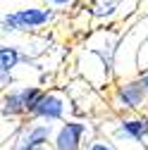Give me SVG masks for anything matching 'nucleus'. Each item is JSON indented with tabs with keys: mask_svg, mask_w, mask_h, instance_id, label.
<instances>
[{
	"mask_svg": "<svg viewBox=\"0 0 148 150\" xmlns=\"http://www.w3.org/2000/svg\"><path fill=\"white\" fill-rule=\"evenodd\" d=\"M107 103L115 115H132L143 112L148 115V91L139 74L134 76H115L107 86Z\"/></svg>",
	"mask_w": 148,
	"mask_h": 150,
	"instance_id": "f03ea898",
	"label": "nucleus"
},
{
	"mask_svg": "<svg viewBox=\"0 0 148 150\" xmlns=\"http://www.w3.org/2000/svg\"><path fill=\"white\" fill-rule=\"evenodd\" d=\"M50 136H53V124L24 119L17 124L5 150H46L50 148Z\"/></svg>",
	"mask_w": 148,
	"mask_h": 150,
	"instance_id": "423d86ee",
	"label": "nucleus"
},
{
	"mask_svg": "<svg viewBox=\"0 0 148 150\" xmlns=\"http://www.w3.org/2000/svg\"><path fill=\"white\" fill-rule=\"evenodd\" d=\"M58 19H60V14L41 3H22L0 14V31L10 33V36L12 33L33 36V33H41V31H48L50 26H55Z\"/></svg>",
	"mask_w": 148,
	"mask_h": 150,
	"instance_id": "f257e3e1",
	"label": "nucleus"
},
{
	"mask_svg": "<svg viewBox=\"0 0 148 150\" xmlns=\"http://www.w3.org/2000/svg\"><path fill=\"white\" fill-rule=\"evenodd\" d=\"M139 79L143 81V86H146V91H148V64H146V67L139 71Z\"/></svg>",
	"mask_w": 148,
	"mask_h": 150,
	"instance_id": "ddd939ff",
	"label": "nucleus"
},
{
	"mask_svg": "<svg viewBox=\"0 0 148 150\" xmlns=\"http://www.w3.org/2000/svg\"><path fill=\"white\" fill-rule=\"evenodd\" d=\"M17 124H19V122H7L3 115H0V148H5V145H7V141L12 138Z\"/></svg>",
	"mask_w": 148,
	"mask_h": 150,
	"instance_id": "9b49d317",
	"label": "nucleus"
},
{
	"mask_svg": "<svg viewBox=\"0 0 148 150\" xmlns=\"http://www.w3.org/2000/svg\"><path fill=\"white\" fill-rule=\"evenodd\" d=\"M148 117V115H146ZM143 150H148V131H146V138H143Z\"/></svg>",
	"mask_w": 148,
	"mask_h": 150,
	"instance_id": "4468645a",
	"label": "nucleus"
},
{
	"mask_svg": "<svg viewBox=\"0 0 148 150\" xmlns=\"http://www.w3.org/2000/svg\"><path fill=\"white\" fill-rule=\"evenodd\" d=\"M43 86L33 83V81H24V83H12L7 88L0 91V115L7 122H24L29 119V112L36 103V98L41 96Z\"/></svg>",
	"mask_w": 148,
	"mask_h": 150,
	"instance_id": "7ed1b4c3",
	"label": "nucleus"
},
{
	"mask_svg": "<svg viewBox=\"0 0 148 150\" xmlns=\"http://www.w3.org/2000/svg\"><path fill=\"white\" fill-rule=\"evenodd\" d=\"M148 131V117L143 112H132V115H115L112 117V129L107 131V138L115 143H132L143 148V138Z\"/></svg>",
	"mask_w": 148,
	"mask_h": 150,
	"instance_id": "0eeeda50",
	"label": "nucleus"
},
{
	"mask_svg": "<svg viewBox=\"0 0 148 150\" xmlns=\"http://www.w3.org/2000/svg\"><path fill=\"white\" fill-rule=\"evenodd\" d=\"M36 3H41L50 10H55L58 14H65V12H77L86 5V0H36Z\"/></svg>",
	"mask_w": 148,
	"mask_h": 150,
	"instance_id": "1a4fd4ad",
	"label": "nucleus"
},
{
	"mask_svg": "<svg viewBox=\"0 0 148 150\" xmlns=\"http://www.w3.org/2000/svg\"><path fill=\"white\" fill-rule=\"evenodd\" d=\"M46 150H50V148H46Z\"/></svg>",
	"mask_w": 148,
	"mask_h": 150,
	"instance_id": "a211bd4d",
	"label": "nucleus"
},
{
	"mask_svg": "<svg viewBox=\"0 0 148 150\" xmlns=\"http://www.w3.org/2000/svg\"><path fill=\"white\" fill-rule=\"evenodd\" d=\"M0 150H5V148H0Z\"/></svg>",
	"mask_w": 148,
	"mask_h": 150,
	"instance_id": "f3484780",
	"label": "nucleus"
},
{
	"mask_svg": "<svg viewBox=\"0 0 148 150\" xmlns=\"http://www.w3.org/2000/svg\"><path fill=\"white\" fill-rule=\"evenodd\" d=\"M141 45H148V36H146V38H143V43H141Z\"/></svg>",
	"mask_w": 148,
	"mask_h": 150,
	"instance_id": "2eb2a0df",
	"label": "nucleus"
},
{
	"mask_svg": "<svg viewBox=\"0 0 148 150\" xmlns=\"http://www.w3.org/2000/svg\"><path fill=\"white\" fill-rule=\"evenodd\" d=\"M86 150H120V148H117V143H115L112 138H107V136H100V134H96L93 138L88 141Z\"/></svg>",
	"mask_w": 148,
	"mask_h": 150,
	"instance_id": "9d476101",
	"label": "nucleus"
},
{
	"mask_svg": "<svg viewBox=\"0 0 148 150\" xmlns=\"http://www.w3.org/2000/svg\"><path fill=\"white\" fill-rule=\"evenodd\" d=\"M120 150H136V148H120Z\"/></svg>",
	"mask_w": 148,
	"mask_h": 150,
	"instance_id": "dca6fc26",
	"label": "nucleus"
},
{
	"mask_svg": "<svg viewBox=\"0 0 148 150\" xmlns=\"http://www.w3.org/2000/svg\"><path fill=\"white\" fill-rule=\"evenodd\" d=\"M31 62V55L19 45V43H12V41H0V64H3L5 71H10L14 76L17 69H22L24 64Z\"/></svg>",
	"mask_w": 148,
	"mask_h": 150,
	"instance_id": "6e6552de",
	"label": "nucleus"
},
{
	"mask_svg": "<svg viewBox=\"0 0 148 150\" xmlns=\"http://www.w3.org/2000/svg\"><path fill=\"white\" fill-rule=\"evenodd\" d=\"M12 83H14V76H12L10 71H5V69H3V64H0V91L7 88V86H12Z\"/></svg>",
	"mask_w": 148,
	"mask_h": 150,
	"instance_id": "f8f14e48",
	"label": "nucleus"
},
{
	"mask_svg": "<svg viewBox=\"0 0 148 150\" xmlns=\"http://www.w3.org/2000/svg\"><path fill=\"white\" fill-rule=\"evenodd\" d=\"M96 136L93 124L84 117L72 115L65 122L53 126L50 136V150H86L88 141Z\"/></svg>",
	"mask_w": 148,
	"mask_h": 150,
	"instance_id": "39448f33",
	"label": "nucleus"
},
{
	"mask_svg": "<svg viewBox=\"0 0 148 150\" xmlns=\"http://www.w3.org/2000/svg\"><path fill=\"white\" fill-rule=\"evenodd\" d=\"M72 115H74V103H72V98L67 93L60 91V88H46L43 86L41 96L36 98V103H33V107L29 112V119L55 126V124L65 122Z\"/></svg>",
	"mask_w": 148,
	"mask_h": 150,
	"instance_id": "20e7f679",
	"label": "nucleus"
}]
</instances>
